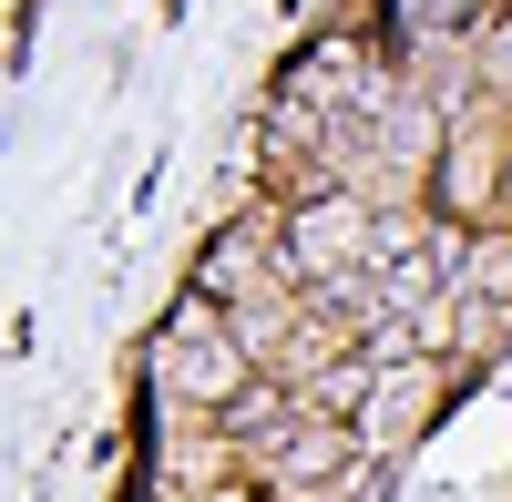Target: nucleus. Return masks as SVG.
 <instances>
[{
	"label": "nucleus",
	"mask_w": 512,
	"mask_h": 502,
	"mask_svg": "<svg viewBox=\"0 0 512 502\" xmlns=\"http://www.w3.org/2000/svg\"><path fill=\"white\" fill-rule=\"evenodd\" d=\"M359 246H369V226H359L338 195H328V205H297V267H349Z\"/></svg>",
	"instance_id": "f257e3e1"
},
{
	"label": "nucleus",
	"mask_w": 512,
	"mask_h": 502,
	"mask_svg": "<svg viewBox=\"0 0 512 502\" xmlns=\"http://www.w3.org/2000/svg\"><path fill=\"white\" fill-rule=\"evenodd\" d=\"M338 462H349V431H338V421H287L277 431V482H318Z\"/></svg>",
	"instance_id": "f03ea898"
}]
</instances>
